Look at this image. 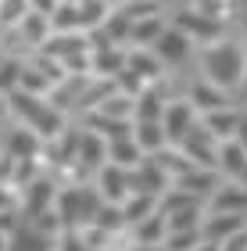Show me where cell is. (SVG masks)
Instances as JSON below:
<instances>
[{
  "label": "cell",
  "instance_id": "1",
  "mask_svg": "<svg viewBox=\"0 0 247 251\" xmlns=\"http://www.w3.org/2000/svg\"><path fill=\"white\" fill-rule=\"evenodd\" d=\"M201 68H204V79L215 83L219 90H233L244 86V72H247V50L237 40H215L208 43L204 54H201Z\"/></svg>",
  "mask_w": 247,
  "mask_h": 251
},
{
  "label": "cell",
  "instance_id": "2",
  "mask_svg": "<svg viewBox=\"0 0 247 251\" xmlns=\"http://www.w3.org/2000/svg\"><path fill=\"white\" fill-rule=\"evenodd\" d=\"M7 108H11V115L25 126V129H32L40 140H50V136H58L65 126H68L65 111H58L43 94L15 90V94H7Z\"/></svg>",
  "mask_w": 247,
  "mask_h": 251
},
{
  "label": "cell",
  "instance_id": "3",
  "mask_svg": "<svg viewBox=\"0 0 247 251\" xmlns=\"http://www.w3.org/2000/svg\"><path fill=\"white\" fill-rule=\"evenodd\" d=\"M100 204L104 201H100V194H97L93 183H68V187L58 190L54 212H58L65 230H86V226H93Z\"/></svg>",
  "mask_w": 247,
  "mask_h": 251
},
{
  "label": "cell",
  "instance_id": "4",
  "mask_svg": "<svg viewBox=\"0 0 247 251\" xmlns=\"http://www.w3.org/2000/svg\"><path fill=\"white\" fill-rule=\"evenodd\" d=\"M168 25H176L179 32H186L194 43H215L222 36V18H208V15H201V11H194V7L176 11Z\"/></svg>",
  "mask_w": 247,
  "mask_h": 251
},
{
  "label": "cell",
  "instance_id": "5",
  "mask_svg": "<svg viewBox=\"0 0 247 251\" xmlns=\"http://www.w3.org/2000/svg\"><path fill=\"white\" fill-rule=\"evenodd\" d=\"M176 147H179V151H183L197 169H215V147H219V140H215V136H211L201 122L190 126V133H186Z\"/></svg>",
  "mask_w": 247,
  "mask_h": 251
},
{
  "label": "cell",
  "instance_id": "6",
  "mask_svg": "<svg viewBox=\"0 0 247 251\" xmlns=\"http://www.w3.org/2000/svg\"><path fill=\"white\" fill-rule=\"evenodd\" d=\"M58 183H54L50 176H36V179H29L25 187H22V215L25 219H32V215H40V212H47V208H54V201H58Z\"/></svg>",
  "mask_w": 247,
  "mask_h": 251
},
{
  "label": "cell",
  "instance_id": "7",
  "mask_svg": "<svg viewBox=\"0 0 247 251\" xmlns=\"http://www.w3.org/2000/svg\"><path fill=\"white\" fill-rule=\"evenodd\" d=\"M172 187V179L161 173V165L154 158H143L140 165L129 169V194H151V198H161V194Z\"/></svg>",
  "mask_w": 247,
  "mask_h": 251
},
{
  "label": "cell",
  "instance_id": "8",
  "mask_svg": "<svg viewBox=\"0 0 247 251\" xmlns=\"http://www.w3.org/2000/svg\"><path fill=\"white\" fill-rule=\"evenodd\" d=\"M93 187H97V194H100V201L122 204V201L129 198V169L104 162V165L93 173Z\"/></svg>",
  "mask_w": 247,
  "mask_h": 251
},
{
  "label": "cell",
  "instance_id": "9",
  "mask_svg": "<svg viewBox=\"0 0 247 251\" xmlns=\"http://www.w3.org/2000/svg\"><path fill=\"white\" fill-rule=\"evenodd\" d=\"M197 122V111L190 100H165V111H161V129H165V140L168 144H179L183 136L190 133V126Z\"/></svg>",
  "mask_w": 247,
  "mask_h": 251
},
{
  "label": "cell",
  "instance_id": "10",
  "mask_svg": "<svg viewBox=\"0 0 247 251\" xmlns=\"http://www.w3.org/2000/svg\"><path fill=\"white\" fill-rule=\"evenodd\" d=\"M151 50L158 54L161 65H179V61L190 58V50H194V40H190L186 32H179L176 25H165L161 36L151 43Z\"/></svg>",
  "mask_w": 247,
  "mask_h": 251
},
{
  "label": "cell",
  "instance_id": "11",
  "mask_svg": "<svg viewBox=\"0 0 247 251\" xmlns=\"http://www.w3.org/2000/svg\"><path fill=\"white\" fill-rule=\"evenodd\" d=\"M104 162H108V140L93 129H83L79 147H75V165L83 169V176H93Z\"/></svg>",
  "mask_w": 247,
  "mask_h": 251
},
{
  "label": "cell",
  "instance_id": "12",
  "mask_svg": "<svg viewBox=\"0 0 247 251\" xmlns=\"http://www.w3.org/2000/svg\"><path fill=\"white\" fill-rule=\"evenodd\" d=\"M247 230V215H229V212H208L204 219H201V233H204V241L211 244H222L226 237Z\"/></svg>",
  "mask_w": 247,
  "mask_h": 251
},
{
  "label": "cell",
  "instance_id": "13",
  "mask_svg": "<svg viewBox=\"0 0 247 251\" xmlns=\"http://www.w3.org/2000/svg\"><path fill=\"white\" fill-rule=\"evenodd\" d=\"M208 208L211 212H229V215H247V190L237 183V179L219 183L211 190V198H208Z\"/></svg>",
  "mask_w": 247,
  "mask_h": 251
},
{
  "label": "cell",
  "instance_id": "14",
  "mask_svg": "<svg viewBox=\"0 0 247 251\" xmlns=\"http://www.w3.org/2000/svg\"><path fill=\"white\" fill-rule=\"evenodd\" d=\"M54 248H58V241L40 233L29 219H22V226L7 237V251H54Z\"/></svg>",
  "mask_w": 247,
  "mask_h": 251
},
{
  "label": "cell",
  "instance_id": "15",
  "mask_svg": "<svg viewBox=\"0 0 247 251\" xmlns=\"http://www.w3.org/2000/svg\"><path fill=\"white\" fill-rule=\"evenodd\" d=\"M50 32H54V29H50V18H47V15H40V11H29V15L15 25V36L25 43L29 50H40V47H43V40H47Z\"/></svg>",
  "mask_w": 247,
  "mask_h": 251
},
{
  "label": "cell",
  "instance_id": "16",
  "mask_svg": "<svg viewBox=\"0 0 247 251\" xmlns=\"http://www.w3.org/2000/svg\"><path fill=\"white\" fill-rule=\"evenodd\" d=\"M158 83H161V79H158ZM158 83H151L140 97H133V122H161L165 94H161Z\"/></svg>",
  "mask_w": 247,
  "mask_h": 251
},
{
  "label": "cell",
  "instance_id": "17",
  "mask_svg": "<svg viewBox=\"0 0 247 251\" xmlns=\"http://www.w3.org/2000/svg\"><path fill=\"white\" fill-rule=\"evenodd\" d=\"M190 104H194V111L208 115V111L229 108V94H226V90H219L215 83H208V79H201V83L190 86Z\"/></svg>",
  "mask_w": 247,
  "mask_h": 251
},
{
  "label": "cell",
  "instance_id": "18",
  "mask_svg": "<svg viewBox=\"0 0 247 251\" xmlns=\"http://www.w3.org/2000/svg\"><path fill=\"white\" fill-rule=\"evenodd\" d=\"M122 68H126V47L90 50V75H97V79H115Z\"/></svg>",
  "mask_w": 247,
  "mask_h": 251
},
{
  "label": "cell",
  "instance_id": "19",
  "mask_svg": "<svg viewBox=\"0 0 247 251\" xmlns=\"http://www.w3.org/2000/svg\"><path fill=\"white\" fill-rule=\"evenodd\" d=\"M172 187H179V190H186V194H194V198L204 201V198H211V190L219 187V173H215V169H197L194 165L190 173L179 176Z\"/></svg>",
  "mask_w": 247,
  "mask_h": 251
},
{
  "label": "cell",
  "instance_id": "20",
  "mask_svg": "<svg viewBox=\"0 0 247 251\" xmlns=\"http://www.w3.org/2000/svg\"><path fill=\"white\" fill-rule=\"evenodd\" d=\"M4 151L11 158H40L43 154V140L32 129H25V126H15V129L7 133V140H4Z\"/></svg>",
  "mask_w": 247,
  "mask_h": 251
},
{
  "label": "cell",
  "instance_id": "21",
  "mask_svg": "<svg viewBox=\"0 0 247 251\" xmlns=\"http://www.w3.org/2000/svg\"><path fill=\"white\" fill-rule=\"evenodd\" d=\"M126 68H133L143 83H158L165 65L158 61V54H154L151 47H133V50H126Z\"/></svg>",
  "mask_w": 247,
  "mask_h": 251
},
{
  "label": "cell",
  "instance_id": "22",
  "mask_svg": "<svg viewBox=\"0 0 247 251\" xmlns=\"http://www.w3.org/2000/svg\"><path fill=\"white\" fill-rule=\"evenodd\" d=\"M244 165H247V151L244 147L237 140H219V147H215V173L237 179Z\"/></svg>",
  "mask_w": 247,
  "mask_h": 251
},
{
  "label": "cell",
  "instance_id": "23",
  "mask_svg": "<svg viewBox=\"0 0 247 251\" xmlns=\"http://www.w3.org/2000/svg\"><path fill=\"white\" fill-rule=\"evenodd\" d=\"M83 129H93V133L104 136V140H122V136H133V122H126V119H108V115H100V111H86Z\"/></svg>",
  "mask_w": 247,
  "mask_h": 251
},
{
  "label": "cell",
  "instance_id": "24",
  "mask_svg": "<svg viewBox=\"0 0 247 251\" xmlns=\"http://www.w3.org/2000/svg\"><path fill=\"white\" fill-rule=\"evenodd\" d=\"M237 122H240V111L233 108H219V111H208V115H201V126L215 136V140H233V133H237Z\"/></svg>",
  "mask_w": 247,
  "mask_h": 251
},
{
  "label": "cell",
  "instance_id": "25",
  "mask_svg": "<svg viewBox=\"0 0 247 251\" xmlns=\"http://www.w3.org/2000/svg\"><path fill=\"white\" fill-rule=\"evenodd\" d=\"M168 25L165 15L158 11V15H143V18H133V32H129V43L133 47H151L154 40L161 36V29Z\"/></svg>",
  "mask_w": 247,
  "mask_h": 251
},
{
  "label": "cell",
  "instance_id": "26",
  "mask_svg": "<svg viewBox=\"0 0 247 251\" xmlns=\"http://www.w3.org/2000/svg\"><path fill=\"white\" fill-rule=\"evenodd\" d=\"M133 140H136V147L143 154H158L161 147H168L165 140V129H161V122H133Z\"/></svg>",
  "mask_w": 247,
  "mask_h": 251
},
{
  "label": "cell",
  "instance_id": "27",
  "mask_svg": "<svg viewBox=\"0 0 247 251\" xmlns=\"http://www.w3.org/2000/svg\"><path fill=\"white\" fill-rule=\"evenodd\" d=\"M129 230H133V244H161L165 233H168V226H165V215L161 212H151L147 219L133 223Z\"/></svg>",
  "mask_w": 247,
  "mask_h": 251
},
{
  "label": "cell",
  "instance_id": "28",
  "mask_svg": "<svg viewBox=\"0 0 247 251\" xmlns=\"http://www.w3.org/2000/svg\"><path fill=\"white\" fill-rule=\"evenodd\" d=\"M143 158H147V154H143L140 147H136V140H133V136H122V140H108V162H111V165L133 169V165H140Z\"/></svg>",
  "mask_w": 247,
  "mask_h": 251
},
{
  "label": "cell",
  "instance_id": "29",
  "mask_svg": "<svg viewBox=\"0 0 247 251\" xmlns=\"http://www.w3.org/2000/svg\"><path fill=\"white\" fill-rule=\"evenodd\" d=\"M50 29L54 32H86L79 18V4L75 0H58V7L50 11Z\"/></svg>",
  "mask_w": 247,
  "mask_h": 251
},
{
  "label": "cell",
  "instance_id": "30",
  "mask_svg": "<svg viewBox=\"0 0 247 251\" xmlns=\"http://www.w3.org/2000/svg\"><path fill=\"white\" fill-rule=\"evenodd\" d=\"M168 230H197L201 219H204V204H183V208L161 212Z\"/></svg>",
  "mask_w": 247,
  "mask_h": 251
},
{
  "label": "cell",
  "instance_id": "31",
  "mask_svg": "<svg viewBox=\"0 0 247 251\" xmlns=\"http://www.w3.org/2000/svg\"><path fill=\"white\" fill-rule=\"evenodd\" d=\"M100 29H104L108 36H111V43H118V47H122V43H129L133 18L126 15V7H111V11H108V18L100 22Z\"/></svg>",
  "mask_w": 247,
  "mask_h": 251
},
{
  "label": "cell",
  "instance_id": "32",
  "mask_svg": "<svg viewBox=\"0 0 247 251\" xmlns=\"http://www.w3.org/2000/svg\"><path fill=\"white\" fill-rule=\"evenodd\" d=\"M151 212H158V198H151V194H129L126 201H122V215H126V226L147 219Z\"/></svg>",
  "mask_w": 247,
  "mask_h": 251
},
{
  "label": "cell",
  "instance_id": "33",
  "mask_svg": "<svg viewBox=\"0 0 247 251\" xmlns=\"http://www.w3.org/2000/svg\"><path fill=\"white\" fill-rule=\"evenodd\" d=\"M93 111H100V115H108V119H126V122H133V97H126V94H118V90H115V94H108Z\"/></svg>",
  "mask_w": 247,
  "mask_h": 251
},
{
  "label": "cell",
  "instance_id": "34",
  "mask_svg": "<svg viewBox=\"0 0 247 251\" xmlns=\"http://www.w3.org/2000/svg\"><path fill=\"white\" fill-rule=\"evenodd\" d=\"M197 244H204V233H201V226H197V230H168L165 241H161L165 251H194Z\"/></svg>",
  "mask_w": 247,
  "mask_h": 251
},
{
  "label": "cell",
  "instance_id": "35",
  "mask_svg": "<svg viewBox=\"0 0 247 251\" xmlns=\"http://www.w3.org/2000/svg\"><path fill=\"white\" fill-rule=\"evenodd\" d=\"M93 226L97 230H104V233H111L115 237L118 230H126V215H122V204H100L97 208V219H93Z\"/></svg>",
  "mask_w": 247,
  "mask_h": 251
},
{
  "label": "cell",
  "instance_id": "36",
  "mask_svg": "<svg viewBox=\"0 0 247 251\" xmlns=\"http://www.w3.org/2000/svg\"><path fill=\"white\" fill-rule=\"evenodd\" d=\"M22 68H25V61L11 58V54H4V61H0V94H15L18 83H22Z\"/></svg>",
  "mask_w": 247,
  "mask_h": 251
},
{
  "label": "cell",
  "instance_id": "37",
  "mask_svg": "<svg viewBox=\"0 0 247 251\" xmlns=\"http://www.w3.org/2000/svg\"><path fill=\"white\" fill-rule=\"evenodd\" d=\"M75 4H79L83 29H97L100 22L108 18V11H111V0H75Z\"/></svg>",
  "mask_w": 247,
  "mask_h": 251
},
{
  "label": "cell",
  "instance_id": "38",
  "mask_svg": "<svg viewBox=\"0 0 247 251\" xmlns=\"http://www.w3.org/2000/svg\"><path fill=\"white\" fill-rule=\"evenodd\" d=\"M25 15H29V0H0V25L4 29H15Z\"/></svg>",
  "mask_w": 247,
  "mask_h": 251
},
{
  "label": "cell",
  "instance_id": "39",
  "mask_svg": "<svg viewBox=\"0 0 247 251\" xmlns=\"http://www.w3.org/2000/svg\"><path fill=\"white\" fill-rule=\"evenodd\" d=\"M147 86H151V83H143L133 68H122V72L115 75V90H118V94H126V97H140Z\"/></svg>",
  "mask_w": 247,
  "mask_h": 251
},
{
  "label": "cell",
  "instance_id": "40",
  "mask_svg": "<svg viewBox=\"0 0 247 251\" xmlns=\"http://www.w3.org/2000/svg\"><path fill=\"white\" fill-rule=\"evenodd\" d=\"M29 223L36 226L40 233H47V237H54V241H58V237L65 233V226H61V219H58V212H54V208H47V212H40V215H32Z\"/></svg>",
  "mask_w": 247,
  "mask_h": 251
},
{
  "label": "cell",
  "instance_id": "41",
  "mask_svg": "<svg viewBox=\"0 0 247 251\" xmlns=\"http://www.w3.org/2000/svg\"><path fill=\"white\" fill-rule=\"evenodd\" d=\"M58 251H97V248H90L86 237H83L79 230H65V233L58 237Z\"/></svg>",
  "mask_w": 247,
  "mask_h": 251
},
{
  "label": "cell",
  "instance_id": "42",
  "mask_svg": "<svg viewBox=\"0 0 247 251\" xmlns=\"http://www.w3.org/2000/svg\"><path fill=\"white\" fill-rule=\"evenodd\" d=\"M219 251H247V230H240V233L226 237V241L219 244Z\"/></svg>",
  "mask_w": 247,
  "mask_h": 251
},
{
  "label": "cell",
  "instance_id": "43",
  "mask_svg": "<svg viewBox=\"0 0 247 251\" xmlns=\"http://www.w3.org/2000/svg\"><path fill=\"white\" fill-rule=\"evenodd\" d=\"M7 208H18V194H15V187L0 183V212H7Z\"/></svg>",
  "mask_w": 247,
  "mask_h": 251
},
{
  "label": "cell",
  "instance_id": "44",
  "mask_svg": "<svg viewBox=\"0 0 247 251\" xmlns=\"http://www.w3.org/2000/svg\"><path fill=\"white\" fill-rule=\"evenodd\" d=\"M58 7V0H29V11H40V15L50 18V11Z\"/></svg>",
  "mask_w": 247,
  "mask_h": 251
},
{
  "label": "cell",
  "instance_id": "45",
  "mask_svg": "<svg viewBox=\"0 0 247 251\" xmlns=\"http://www.w3.org/2000/svg\"><path fill=\"white\" fill-rule=\"evenodd\" d=\"M233 140H237L244 151H247V115H240V122H237V133H233Z\"/></svg>",
  "mask_w": 247,
  "mask_h": 251
},
{
  "label": "cell",
  "instance_id": "46",
  "mask_svg": "<svg viewBox=\"0 0 247 251\" xmlns=\"http://www.w3.org/2000/svg\"><path fill=\"white\" fill-rule=\"evenodd\" d=\"M129 251H165V248L161 244H133Z\"/></svg>",
  "mask_w": 247,
  "mask_h": 251
},
{
  "label": "cell",
  "instance_id": "47",
  "mask_svg": "<svg viewBox=\"0 0 247 251\" xmlns=\"http://www.w3.org/2000/svg\"><path fill=\"white\" fill-rule=\"evenodd\" d=\"M237 183H240V187H244V190H247V165H244V169H240V176H237Z\"/></svg>",
  "mask_w": 247,
  "mask_h": 251
},
{
  "label": "cell",
  "instance_id": "48",
  "mask_svg": "<svg viewBox=\"0 0 247 251\" xmlns=\"http://www.w3.org/2000/svg\"><path fill=\"white\" fill-rule=\"evenodd\" d=\"M0 251H7V237L4 233H0Z\"/></svg>",
  "mask_w": 247,
  "mask_h": 251
},
{
  "label": "cell",
  "instance_id": "49",
  "mask_svg": "<svg viewBox=\"0 0 247 251\" xmlns=\"http://www.w3.org/2000/svg\"><path fill=\"white\" fill-rule=\"evenodd\" d=\"M0 43H4V25H0Z\"/></svg>",
  "mask_w": 247,
  "mask_h": 251
},
{
  "label": "cell",
  "instance_id": "50",
  "mask_svg": "<svg viewBox=\"0 0 247 251\" xmlns=\"http://www.w3.org/2000/svg\"><path fill=\"white\" fill-rule=\"evenodd\" d=\"M54 251H58V248H54Z\"/></svg>",
  "mask_w": 247,
  "mask_h": 251
}]
</instances>
